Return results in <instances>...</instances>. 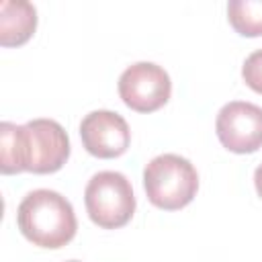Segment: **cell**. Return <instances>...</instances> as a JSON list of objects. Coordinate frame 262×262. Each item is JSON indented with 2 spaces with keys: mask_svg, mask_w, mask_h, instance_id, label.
Returning <instances> with one entry per match:
<instances>
[{
  "mask_svg": "<svg viewBox=\"0 0 262 262\" xmlns=\"http://www.w3.org/2000/svg\"><path fill=\"white\" fill-rule=\"evenodd\" d=\"M16 221L23 235L41 248H61L78 229L72 203L49 188L29 192L18 205Z\"/></svg>",
  "mask_w": 262,
  "mask_h": 262,
  "instance_id": "obj_1",
  "label": "cell"
},
{
  "mask_svg": "<svg viewBox=\"0 0 262 262\" xmlns=\"http://www.w3.org/2000/svg\"><path fill=\"white\" fill-rule=\"evenodd\" d=\"M143 186L151 205L176 211L194 199L199 174L186 158L178 154H162L145 164Z\"/></svg>",
  "mask_w": 262,
  "mask_h": 262,
  "instance_id": "obj_2",
  "label": "cell"
},
{
  "mask_svg": "<svg viewBox=\"0 0 262 262\" xmlns=\"http://www.w3.org/2000/svg\"><path fill=\"white\" fill-rule=\"evenodd\" d=\"M84 203L90 219L104 229L125 225L135 211V196L125 174L102 170L94 174L84 190Z\"/></svg>",
  "mask_w": 262,
  "mask_h": 262,
  "instance_id": "obj_3",
  "label": "cell"
},
{
  "mask_svg": "<svg viewBox=\"0 0 262 262\" xmlns=\"http://www.w3.org/2000/svg\"><path fill=\"white\" fill-rule=\"evenodd\" d=\"M23 168L35 174L57 172L70 156V139L53 119H33L20 125Z\"/></svg>",
  "mask_w": 262,
  "mask_h": 262,
  "instance_id": "obj_4",
  "label": "cell"
},
{
  "mask_svg": "<svg viewBox=\"0 0 262 262\" xmlns=\"http://www.w3.org/2000/svg\"><path fill=\"white\" fill-rule=\"evenodd\" d=\"M172 82L164 68L151 61L129 66L119 78V94L123 102L137 113H151L170 98Z\"/></svg>",
  "mask_w": 262,
  "mask_h": 262,
  "instance_id": "obj_5",
  "label": "cell"
},
{
  "mask_svg": "<svg viewBox=\"0 0 262 262\" xmlns=\"http://www.w3.org/2000/svg\"><path fill=\"white\" fill-rule=\"evenodd\" d=\"M219 141L235 154H252L262 147V108L252 102H227L215 121Z\"/></svg>",
  "mask_w": 262,
  "mask_h": 262,
  "instance_id": "obj_6",
  "label": "cell"
},
{
  "mask_svg": "<svg viewBox=\"0 0 262 262\" xmlns=\"http://www.w3.org/2000/svg\"><path fill=\"white\" fill-rule=\"evenodd\" d=\"M84 147L96 158H117L127 151L131 131L127 121L113 111H92L80 123Z\"/></svg>",
  "mask_w": 262,
  "mask_h": 262,
  "instance_id": "obj_7",
  "label": "cell"
},
{
  "mask_svg": "<svg viewBox=\"0 0 262 262\" xmlns=\"http://www.w3.org/2000/svg\"><path fill=\"white\" fill-rule=\"evenodd\" d=\"M37 27V10L27 0L0 2V43L4 47L25 43Z\"/></svg>",
  "mask_w": 262,
  "mask_h": 262,
  "instance_id": "obj_8",
  "label": "cell"
},
{
  "mask_svg": "<svg viewBox=\"0 0 262 262\" xmlns=\"http://www.w3.org/2000/svg\"><path fill=\"white\" fill-rule=\"evenodd\" d=\"M227 18L239 35H262V0H229Z\"/></svg>",
  "mask_w": 262,
  "mask_h": 262,
  "instance_id": "obj_9",
  "label": "cell"
},
{
  "mask_svg": "<svg viewBox=\"0 0 262 262\" xmlns=\"http://www.w3.org/2000/svg\"><path fill=\"white\" fill-rule=\"evenodd\" d=\"M0 170L2 174L23 172V147H20V125L0 123Z\"/></svg>",
  "mask_w": 262,
  "mask_h": 262,
  "instance_id": "obj_10",
  "label": "cell"
},
{
  "mask_svg": "<svg viewBox=\"0 0 262 262\" xmlns=\"http://www.w3.org/2000/svg\"><path fill=\"white\" fill-rule=\"evenodd\" d=\"M242 76L252 90L262 94V49H256L246 57L244 68H242Z\"/></svg>",
  "mask_w": 262,
  "mask_h": 262,
  "instance_id": "obj_11",
  "label": "cell"
},
{
  "mask_svg": "<svg viewBox=\"0 0 262 262\" xmlns=\"http://www.w3.org/2000/svg\"><path fill=\"white\" fill-rule=\"evenodd\" d=\"M254 184H256V190H258V194L262 196V164L256 168V172H254Z\"/></svg>",
  "mask_w": 262,
  "mask_h": 262,
  "instance_id": "obj_12",
  "label": "cell"
},
{
  "mask_svg": "<svg viewBox=\"0 0 262 262\" xmlns=\"http://www.w3.org/2000/svg\"><path fill=\"white\" fill-rule=\"evenodd\" d=\"M70 262H78V260H70Z\"/></svg>",
  "mask_w": 262,
  "mask_h": 262,
  "instance_id": "obj_13",
  "label": "cell"
}]
</instances>
